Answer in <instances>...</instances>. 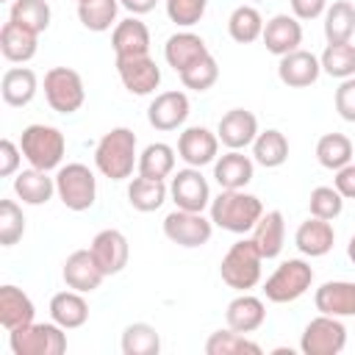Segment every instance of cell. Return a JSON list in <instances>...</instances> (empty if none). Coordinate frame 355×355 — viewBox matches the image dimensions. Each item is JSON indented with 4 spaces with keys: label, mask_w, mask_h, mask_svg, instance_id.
<instances>
[{
    "label": "cell",
    "mask_w": 355,
    "mask_h": 355,
    "mask_svg": "<svg viewBox=\"0 0 355 355\" xmlns=\"http://www.w3.org/2000/svg\"><path fill=\"white\" fill-rule=\"evenodd\" d=\"M352 158H355V150H352V141L344 133H324L316 141V161L324 169H333L336 172V169L347 166Z\"/></svg>",
    "instance_id": "8d00e7d4"
},
{
    "label": "cell",
    "mask_w": 355,
    "mask_h": 355,
    "mask_svg": "<svg viewBox=\"0 0 355 355\" xmlns=\"http://www.w3.org/2000/svg\"><path fill=\"white\" fill-rule=\"evenodd\" d=\"M347 255H349V261L355 263V236L349 239V244H347Z\"/></svg>",
    "instance_id": "f5cc1de1"
},
{
    "label": "cell",
    "mask_w": 355,
    "mask_h": 355,
    "mask_svg": "<svg viewBox=\"0 0 355 355\" xmlns=\"http://www.w3.org/2000/svg\"><path fill=\"white\" fill-rule=\"evenodd\" d=\"M8 347L14 355H61L67 352V336L55 322H31L8 330Z\"/></svg>",
    "instance_id": "5b68a950"
},
{
    "label": "cell",
    "mask_w": 355,
    "mask_h": 355,
    "mask_svg": "<svg viewBox=\"0 0 355 355\" xmlns=\"http://www.w3.org/2000/svg\"><path fill=\"white\" fill-rule=\"evenodd\" d=\"M36 47H39V33L8 19L3 28H0V53L6 61L11 64H25L36 55Z\"/></svg>",
    "instance_id": "44dd1931"
},
{
    "label": "cell",
    "mask_w": 355,
    "mask_h": 355,
    "mask_svg": "<svg viewBox=\"0 0 355 355\" xmlns=\"http://www.w3.org/2000/svg\"><path fill=\"white\" fill-rule=\"evenodd\" d=\"M297 19H316L327 11V0H288Z\"/></svg>",
    "instance_id": "681fc988"
},
{
    "label": "cell",
    "mask_w": 355,
    "mask_h": 355,
    "mask_svg": "<svg viewBox=\"0 0 355 355\" xmlns=\"http://www.w3.org/2000/svg\"><path fill=\"white\" fill-rule=\"evenodd\" d=\"M355 33V6L349 0H336L324 11V39L333 42H349Z\"/></svg>",
    "instance_id": "e575fe53"
},
{
    "label": "cell",
    "mask_w": 355,
    "mask_h": 355,
    "mask_svg": "<svg viewBox=\"0 0 355 355\" xmlns=\"http://www.w3.org/2000/svg\"><path fill=\"white\" fill-rule=\"evenodd\" d=\"M216 136L227 150H244L258 136V119L247 108H230L216 125Z\"/></svg>",
    "instance_id": "2e32d148"
},
{
    "label": "cell",
    "mask_w": 355,
    "mask_h": 355,
    "mask_svg": "<svg viewBox=\"0 0 355 355\" xmlns=\"http://www.w3.org/2000/svg\"><path fill=\"white\" fill-rule=\"evenodd\" d=\"M89 250H92V255H94V261H97V266L103 269L105 277H108V275H119V272L128 266V258H130L128 239H125V233L116 230V227L100 230V233L92 239Z\"/></svg>",
    "instance_id": "4fadbf2b"
},
{
    "label": "cell",
    "mask_w": 355,
    "mask_h": 355,
    "mask_svg": "<svg viewBox=\"0 0 355 355\" xmlns=\"http://www.w3.org/2000/svg\"><path fill=\"white\" fill-rule=\"evenodd\" d=\"M25 233V214L14 200H0V244L14 247Z\"/></svg>",
    "instance_id": "f6af8a7d"
},
{
    "label": "cell",
    "mask_w": 355,
    "mask_h": 355,
    "mask_svg": "<svg viewBox=\"0 0 355 355\" xmlns=\"http://www.w3.org/2000/svg\"><path fill=\"white\" fill-rule=\"evenodd\" d=\"M208 44L202 36L191 33V31H180V33H172L164 44V58L166 64L175 69V72H183L186 67H191L194 61H200L202 55H208Z\"/></svg>",
    "instance_id": "603a6c76"
},
{
    "label": "cell",
    "mask_w": 355,
    "mask_h": 355,
    "mask_svg": "<svg viewBox=\"0 0 355 355\" xmlns=\"http://www.w3.org/2000/svg\"><path fill=\"white\" fill-rule=\"evenodd\" d=\"M116 11H119V0H86L78 3V19L86 31L103 33L116 22Z\"/></svg>",
    "instance_id": "ab89813d"
},
{
    "label": "cell",
    "mask_w": 355,
    "mask_h": 355,
    "mask_svg": "<svg viewBox=\"0 0 355 355\" xmlns=\"http://www.w3.org/2000/svg\"><path fill=\"white\" fill-rule=\"evenodd\" d=\"M322 72H327L330 78H352L355 75V44L349 42H333L324 47V53L319 55Z\"/></svg>",
    "instance_id": "60d3db41"
},
{
    "label": "cell",
    "mask_w": 355,
    "mask_h": 355,
    "mask_svg": "<svg viewBox=\"0 0 355 355\" xmlns=\"http://www.w3.org/2000/svg\"><path fill=\"white\" fill-rule=\"evenodd\" d=\"M139 175L144 178H155V180H166L175 172V150L164 141H153L139 153Z\"/></svg>",
    "instance_id": "836d02e7"
},
{
    "label": "cell",
    "mask_w": 355,
    "mask_h": 355,
    "mask_svg": "<svg viewBox=\"0 0 355 355\" xmlns=\"http://www.w3.org/2000/svg\"><path fill=\"white\" fill-rule=\"evenodd\" d=\"M263 25H266V22H263V17H261L258 8H252V6H239V8H233V14H230V19H227V33H230L233 42L250 44V42H255V39L263 36Z\"/></svg>",
    "instance_id": "d590c367"
},
{
    "label": "cell",
    "mask_w": 355,
    "mask_h": 355,
    "mask_svg": "<svg viewBox=\"0 0 355 355\" xmlns=\"http://www.w3.org/2000/svg\"><path fill=\"white\" fill-rule=\"evenodd\" d=\"M252 241H255L258 252L263 255V261L277 258L283 252V244H286V222H283V214L280 211H263V216L252 227Z\"/></svg>",
    "instance_id": "4316f807"
},
{
    "label": "cell",
    "mask_w": 355,
    "mask_h": 355,
    "mask_svg": "<svg viewBox=\"0 0 355 355\" xmlns=\"http://www.w3.org/2000/svg\"><path fill=\"white\" fill-rule=\"evenodd\" d=\"M208 211L216 227L230 233H247L263 216V202L244 189H222L216 197H211Z\"/></svg>",
    "instance_id": "6da1fadb"
},
{
    "label": "cell",
    "mask_w": 355,
    "mask_h": 355,
    "mask_svg": "<svg viewBox=\"0 0 355 355\" xmlns=\"http://www.w3.org/2000/svg\"><path fill=\"white\" fill-rule=\"evenodd\" d=\"M180 75V83L186 86V89H191V92H208L216 80H219V64H216V58L208 53V55H202L200 61H194L191 67H186L183 72H178Z\"/></svg>",
    "instance_id": "7bdbcfd3"
},
{
    "label": "cell",
    "mask_w": 355,
    "mask_h": 355,
    "mask_svg": "<svg viewBox=\"0 0 355 355\" xmlns=\"http://www.w3.org/2000/svg\"><path fill=\"white\" fill-rule=\"evenodd\" d=\"M116 72H119V80L122 86L130 92V94H153L161 83V67L147 55H128V58H116Z\"/></svg>",
    "instance_id": "7c38bea8"
},
{
    "label": "cell",
    "mask_w": 355,
    "mask_h": 355,
    "mask_svg": "<svg viewBox=\"0 0 355 355\" xmlns=\"http://www.w3.org/2000/svg\"><path fill=\"white\" fill-rule=\"evenodd\" d=\"M308 211H311V216H319V219L333 222V219L344 211V197L338 194L336 186H316V189L311 191Z\"/></svg>",
    "instance_id": "ee69618b"
},
{
    "label": "cell",
    "mask_w": 355,
    "mask_h": 355,
    "mask_svg": "<svg viewBox=\"0 0 355 355\" xmlns=\"http://www.w3.org/2000/svg\"><path fill=\"white\" fill-rule=\"evenodd\" d=\"M111 47L116 53V58H128V55H147L150 53V31L139 17H128L122 22L114 25L111 33Z\"/></svg>",
    "instance_id": "d4e9b609"
},
{
    "label": "cell",
    "mask_w": 355,
    "mask_h": 355,
    "mask_svg": "<svg viewBox=\"0 0 355 355\" xmlns=\"http://www.w3.org/2000/svg\"><path fill=\"white\" fill-rule=\"evenodd\" d=\"M14 194L25 205H44L55 194V178H50L44 169H36V166L22 169L14 178Z\"/></svg>",
    "instance_id": "f1b7e54d"
},
{
    "label": "cell",
    "mask_w": 355,
    "mask_h": 355,
    "mask_svg": "<svg viewBox=\"0 0 355 355\" xmlns=\"http://www.w3.org/2000/svg\"><path fill=\"white\" fill-rule=\"evenodd\" d=\"M161 336L147 322H133L122 330V352L125 355H158Z\"/></svg>",
    "instance_id": "f35d334b"
},
{
    "label": "cell",
    "mask_w": 355,
    "mask_h": 355,
    "mask_svg": "<svg viewBox=\"0 0 355 355\" xmlns=\"http://www.w3.org/2000/svg\"><path fill=\"white\" fill-rule=\"evenodd\" d=\"M205 8H208V0H166V17L180 28L197 25Z\"/></svg>",
    "instance_id": "bcb514c9"
},
{
    "label": "cell",
    "mask_w": 355,
    "mask_h": 355,
    "mask_svg": "<svg viewBox=\"0 0 355 355\" xmlns=\"http://www.w3.org/2000/svg\"><path fill=\"white\" fill-rule=\"evenodd\" d=\"M214 233V222L211 216L205 219L202 211H183V208H175L172 214L164 216V236L178 244V247H202L208 244Z\"/></svg>",
    "instance_id": "30bf717a"
},
{
    "label": "cell",
    "mask_w": 355,
    "mask_h": 355,
    "mask_svg": "<svg viewBox=\"0 0 355 355\" xmlns=\"http://www.w3.org/2000/svg\"><path fill=\"white\" fill-rule=\"evenodd\" d=\"M263 44L272 55H286V53H294L300 50L302 44V25L294 14H275L266 25H263Z\"/></svg>",
    "instance_id": "e0dca14e"
},
{
    "label": "cell",
    "mask_w": 355,
    "mask_h": 355,
    "mask_svg": "<svg viewBox=\"0 0 355 355\" xmlns=\"http://www.w3.org/2000/svg\"><path fill=\"white\" fill-rule=\"evenodd\" d=\"M78 3H86V0H78Z\"/></svg>",
    "instance_id": "db71d44e"
},
{
    "label": "cell",
    "mask_w": 355,
    "mask_h": 355,
    "mask_svg": "<svg viewBox=\"0 0 355 355\" xmlns=\"http://www.w3.org/2000/svg\"><path fill=\"white\" fill-rule=\"evenodd\" d=\"M255 175V161L241 150H227L214 161V180L219 189H244Z\"/></svg>",
    "instance_id": "cb8c5ba5"
},
{
    "label": "cell",
    "mask_w": 355,
    "mask_h": 355,
    "mask_svg": "<svg viewBox=\"0 0 355 355\" xmlns=\"http://www.w3.org/2000/svg\"><path fill=\"white\" fill-rule=\"evenodd\" d=\"M155 3H158V0H119V6H122V8H128L133 17L153 11V8H155Z\"/></svg>",
    "instance_id": "816d5d0a"
},
{
    "label": "cell",
    "mask_w": 355,
    "mask_h": 355,
    "mask_svg": "<svg viewBox=\"0 0 355 355\" xmlns=\"http://www.w3.org/2000/svg\"><path fill=\"white\" fill-rule=\"evenodd\" d=\"M336 111L341 119L347 122H355V75L352 78H344L336 89Z\"/></svg>",
    "instance_id": "7dc6e473"
},
{
    "label": "cell",
    "mask_w": 355,
    "mask_h": 355,
    "mask_svg": "<svg viewBox=\"0 0 355 355\" xmlns=\"http://www.w3.org/2000/svg\"><path fill=\"white\" fill-rule=\"evenodd\" d=\"M19 155H22V150L11 139L0 141V178H11L19 169Z\"/></svg>",
    "instance_id": "c3c4849f"
},
{
    "label": "cell",
    "mask_w": 355,
    "mask_h": 355,
    "mask_svg": "<svg viewBox=\"0 0 355 355\" xmlns=\"http://www.w3.org/2000/svg\"><path fill=\"white\" fill-rule=\"evenodd\" d=\"M286 158H288V139H286V133H280L277 128L258 130V136L252 141V161L266 166V169H275V166H283Z\"/></svg>",
    "instance_id": "1f68e13d"
},
{
    "label": "cell",
    "mask_w": 355,
    "mask_h": 355,
    "mask_svg": "<svg viewBox=\"0 0 355 355\" xmlns=\"http://www.w3.org/2000/svg\"><path fill=\"white\" fill-rule=\"evenodd\" d=\"M36 316V308L31 297L17 286H0V324L6 330H17L31 324Z\"/></svg>",
    "instance_id": "83f0119b"
},
{
    "label": "cell",
    "mask_w": 355,
    "mask_h": 355,
    "mask_svg": "<svg viewBox=\"0 0 355 355\" xmlns=\"http://www.w3.org/2000/svg\"><path fill=\"white\" fill-rule=\"evenodd\" d=\"M94 166L108 180L130 178L133 166H139L136 133L130 128H111L108 133H103V139L94 147Z\"/></svg>",
    "instance_id": "7a4b0ae2"
},
{
    "label": "cell",
    "mask_w": 355,
    "mask_h": 355,
    "mask_svg": "<svg viewBox=\"0 0 355 355\" xmlns=\"http://www.w3.org/2000/svg\"><path fill=\"white\" fill-rule=\"evenodd\" d=\"M36 89H39V80H36V72L33 69H28V67H11V69L3 72L0 94H3L6 105H14V108L28 105L36 97Z\"/></svg>",
    "instance_id": "f546056e"
},
{
    "label": "cell",
    "mask_w": 355,
    "mask_h": 355,
    "mask_svg": "<svg viewBox=\"0 0 355 355\" xmlns=\"http://www.w3.org/2000/svg\"><path fill=\"white\" fill-rule=\"evenodd\" d=\"M225 319H227V327L239 330V333H255L263 322H266V308H263V300L261 297H252L247 291H241L236 300L227 302V311H225Z\"/></svg>",
    "instance_id": "484cf974"
},
{
    "label": "cell",
    "mask_w": 355,
    "mask_h": 355,
    "mask_svg": "<svg viewBox=\"0 0 355 355\" xmlns=\"http://www.w3.org/2000/svg\"><path fill=\"white\" fill-rule=\"evenodd\" d=\"M61 275H64V283H67L69 288L80 291V294H92L94 288H100V283H103V277H105L103 269L97 266L92 250H75V252L64 261Z\"/></svg>",
    "instance_id": "d6986e66"
},
{
    "label": "cell",
    "mask_w": 355,
    "mask_h": 355,
    "mask_svg": "<svg viewBox=\"0 0 355 355\" xmlns=\"http://www.w3.org/2000/svg\"><path fill=\"white\" fill-rule=\"evenodd\" d=\"M166 194H169V189H166L164 180L144 178V175L133 178L130 186H128V202H130L136 211H141V214L158 211V208L166 202Z\"/></svg>",
    "instance_id": "d6a6232c"
},
{
    "label": "cell",
    "mask_w": 355,
    "mask_h": 355,
    "mask_svg": "<svg viewBox=\"0 0 355 355\" xmlns=\"http://www.w3.org/2000/svg\"><path fill=\"white\" fill-rule=\"evenodd\" d=\"M261 263H263V255L258 252L255 241L241 239V241L230 244V250L225 252V258L219 263V277L225 286H230L236 291H250L261 280Z\"/></svg>",
    "instance_id": "3957f363"
},
{
    "label": "cell",
    "mask_w": 355,
    "mask_h": 355,
    "mask_svg": "<svg viewBox=\"0 0 355 355\" xmlns=\"http://www.w3.org/2000/svg\"><path fill=\"white\" fill-rule=\"evenodd\" d=\"M44 100L58 114H75L86 100L83 78L69 67L47 69V75H44Z\"/></svg>",
    "instance_id": "ba28073f"
},
{
    "label": "cell",
    "mask_w": 355,
    "mask_h": 355,
    "mask_svg": "<svg viewBox=\"0 0 355 355\" xmlns=\"http://www.w3.org/2000/svg\"><path fill=\"white\" fill-rule=\"evenodd\" d=\"M19 150L31 166L50 172L61 166V158L67 153V139L53 125H28L19 136Z\"/></svg>",
    "instance_id": "277c9868"
},
{
    "label": "cell",
    "mask_w": 355,
    "mask_h": 355,
    "mask_svg": "<svg viewBox=\"0 0 355 355\" xmlns=\"http://www.w3.org/2000/svg\"><path fill=\"white\" fill-rule=\"evenodd\" d=\"M219 136L211 133L208 128L202 125H191L186 128L180 136H178V155L189 164V166H205V164H214L219 155Z\"/></svg>",
    "instance_id": "5bb4252c"
},
{
    "label": "cell",
    "mask_w": 355,
    "mask_h": 355,
    "mask_svg": "<svg viewBox=\"0 0 355 355\" xmlns=\"http://www.w3.org/2000/svg\"><path fill=\"white\" fill-rule=\"evenodd\" d=\"M333 186L338 189V194H341L344 200H355V164H352V161H349L347 166L336 169Z\"/></svg>",
    "instance_id": "f907efd6"
},
{
    "label": "cell",
    "mask_w": 355,
    "mask_h": 355,
    "mask_svg": "<svg viewBox=\"0 0 355 355\" xmlns=\"http://www.w3.org/2000/svg\"><path fill=\"white\" fill-rule=\"evenodd\" d=\"M55 194L69 211H89L97 200V178L86 164H67L55 172Z\"/></svg>",
    "instance_id": "52a82bcc"
},
{
    "label": "cell",
    "mask_w": 355,
    "mask_h": 355,
    "mask_svg": "<svg viewBox=\"0 0 355 355\" xmlns=\"http://www.w3.org/2000/svg\"><path fill=\"white\" fill-rule=\"evenodd\" d=\"M322 75V64L313 53L308 50H294V53H286L280 55V64H277V78L280 83H286L288 89H305L311 83H316Z\"/></svg>",
    "instance_id": "ac0fdd59"
},
{
    "label": "cell",
    "mask_w": 355,
    "mask_h": 355,
    "mask_svg": "<svg viewBox=\"0 0 355 355\" xmlns=\"http://www.w3.org/2000/svg\"><path fill=\"white\" fill-rule=\"evenodd\" d=\"M189 97L178 89L172 92H161L155 94V100L150 103L147 108V122L155 128V130H178L186 119H189Z\"/></svg>",
    "instance_id": "9a60e30c"
},
{
    "label": "cell",
    "mask_w": 355,
    "mask_h": 355,
    "mask_svg": "<svg viewBox=\"0 0 355 355\" xmlns=\"http://www.w3.org/2000/svg\"><path fill=\"white\" fill-rule=\"evenodd\" d=\"M205 352H208V355H244V352H250V355H261L263 349H261V344L250 341L244 333L227 327V330H216V333L208 336V341H205Z\"/></svg>",
    "instance_id": "74e56055"
},
{
    "label": "cell",
    "mask_w": 355,
    "mask_h": 355,
    "mask_svg": "<svg viewBox=\"0 0 355 355\" xmlns=\"http://www.w3.org/2000/svg\"><path fill=\"white\" fill-rule=\"evenodd\" d=\"M50 17H53V11H50L47 0H14L11 11H8V19L19 22L36 33H44L50 28Z\"/></svg>",
    "instance_id": "b9f144b4"
},
{
    "label": "cell",
    "mask_w": 355,
    "mask_h": 355,
    "mask_svg": "<svg viewBox=\"0 0 355 355\" xmlns=\"http://www.w3.org/2000/svg\"><path fill=\"white\" fill-rule=\"evenodd\" d=\"M294 244H297V250H300L302 255H308V258H322V255H327V252L333 250V244H336V230H333V225H330L327 219L308 216V219L297 227Z\"/></svg>",
    "instance_id": "7402d4cb"
},
{
    "label": "cell",
    "mask_w": 355,
    "mask_h": 355,
    "mask_svg": "<svg viewBox=\"0 0 355 355\" xmlns=\"http://www.w3.org/2000/svg\"><path fill=\"white\" fill-rule=\"evenodd\" d=\"M169 197H172L175 208H183V211H205L211 205L208 180L202 178V172L197 166H186V169L172 172Z\"/></svg>",
    "instance_id": "8fae6325"
},
{
    "label": "cell",
    "mask_w": 355,
    "mask_h": 355,
    "mask_svg": "<svg viewBox=\"0 0 355 355\" xmlns=\"http://www.w3.org/2000/svg\"><path fill=\"white\" fill-rule=\"evenodd\" d=\"M50 319L55 324H61L64 330H75V327L86 324V319H89V302L75 288L58 291L50 300Z\"/></svg>",
    "instance_id": "4dcf8cb0"
},
{
    "label": "cell",
    "mask_w": 355,
    "mask_h": 355,
    "mask_svg": "<svg viewBox=\"0 0 355 355\" xmlns=\"http://www.w3.org/2000/svg\"><path fill=\"white\" fill-rule=\"evenodd\" d=\"M313 305L319 313L327 316H355V283L349 280H327L316 288Z\"/></svg>",
    "instance_id": "ffe728a7"
},
{
    "label": "cell",
    "mask_w": 355,
    "mask_h": 355,
    "mask_svg": "<svg viewBox=\"0 0 355 355\" xmlns=\"http://www.w3.org/2000/svg\"><path fill=\"white\" fill-rule=\"evenodd\" d=\"M347 347V327L338 316L319 313L302 330L300 349L305 355H338Z\"/></svg>",
    "instance_id": "9c48e42d"
},
{
    "label": "cell",
    "mask_w": 355,
    "mask_h": 355,
    "mask_svg": "<svg viewBox=\"0 0 355 355\" xmlns=\"http://www.w3.org/2000/svg\"><path fill=\"white\" fill-rule=\"evenodd\" d=\"M311 283H313V269H311V263L302 261V258H288V261H283V263L266 277L263 294H266L269 302L283 305V302L300 300V297L311 288Z\"/></svg>",
    "instance_id": "8992f818"
}]
</instances>
